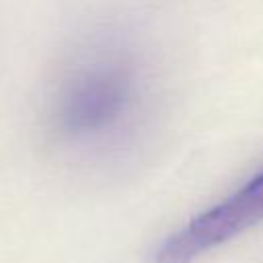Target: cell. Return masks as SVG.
<instances>
[{
	"label": "cell",
	"mask_w": 263,
	"mask_h": 263,
	"mask_svg": "<svg viewBox=\"0 0 263 263\" xmlns=\"http://www.w3.org/2000/svg\"><path fill=\"white\" fill-rule=\"evenodd\" d=\"M263 222V168L228 197L199 212L152 253V263H193L203 253Z\"/></svg>",
	"instance_id": "2"
},
{
	"label": "cell",
	"mask_w": 263,
	"mask_h": 263,
	"mask_svg": "<svg viewBox=\"0 0 263 263\" xmlns=\"http://www.w3.org/2000/svg\"><path fill=\"white\" fill-rule=\"evenodd\" d=\"M150 97L144 53L127 39L101 35L60 68L47 90L43 127L66 150L107 152L136 138Z\"/></svg>",
	"instance_id": "1"
}]
</instances>
